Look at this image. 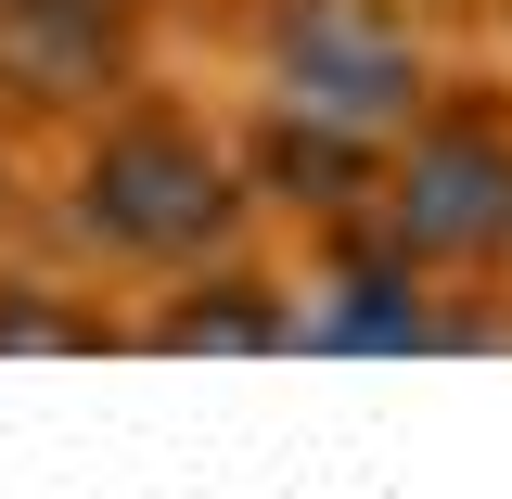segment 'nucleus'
<instances>
[{
  "label": "nucleus",
  "instance_id": "f257e3e1",
  "mask_svg": "<svg viewBox=\"0 0 512 499\" xmlns=\"http://www.w3.org/2000/svg\"><path fill=\"white\" fill-rule=\"evenodd\" d=\"M256 218L269 205H256V167L231 141V116H192L154 77L64 128L52 192H39V231L77 269H116V282H180L205 256H244Z\"/></svg>",
  "mask_w": 512,
  "mask_h": 499
},
{
  "label": "nucleus",
  "instance_id": "f03ea898",
  "mask_svg": "<svg viewBox=\"0 0 512 499\" xmlns=\"http://www.w3.org/2000/svg\"><path fill=\"white\" fill-rule=\"evenodd\" d=\"M231 52H244V103L346 141H397L448 90V52L410 0H244Z\"/></svg>",
  "mask_w": 512,
  "mask_h": 499
},
{
  "label": "nucleus",
  "instance_id": "7ed1b4c3",
  "mask_svg": "<svg viewBox=\"0 0 512 499\" xmlns=\"http://www.w3.org/2000/svg\"><path fill=\"white\" fill-rule=\"evenodd\" d=\"M372 218L397 256H423L436 282H512V90L500 77H448L423 116L397 128L372 180Z\"/></svg>",
  "mask_w": 512,
  "mask_h": 499
},
{
  "label": "nucleus",
  "instance_id": "20e7f679",
  "mask_svg": "<svg viewBox=\"0 0 512 499\" xmlns=\"http://www.w3.org/2000/svg\"><path fill=\"white\" fill-rule=\"evenodd\" d=\"M461 346H512V320L474 308V282H436L423 256H397L372 218L308 231L295 269V359H461Z\"/></svg>",
  "mask_w": 512,
  "mask_h": 499
},
{
  "label": "nucleus",
  "instance_id": "39448f33",
  "mask_svg": "<svg viewBox=\"0 0 512 499\" xmlns=\"http://www.w3.org/2000/svg\"><path fill=\"white\" fill-rule=\"evenodd\" d=\"M167 0H0V116L13 128H77L141 90Z\"/></svg>",
  "mask_w": 512,
  "mask_h": 499
},
{
  "label": "nucleus",
  "instance_id": "423d86ee",
  "mask_svg": "<svg viewBox=\"0 0 512 499\" xmlns=\"http://www.w3.org/2000/svg\"><path fill=\"white\" fill-rule=\"evenodd\" d=\"M141 359H295V269L269 256H205L180 282H154V308H128Z\"/></svg>",
  "mask_w": 512,
  "mask_h": 499
},
{
  "label": "nucleus",
  "instance_id": "0eeeda50",
  "mask_svg": "<svg viewBox=\"0 0 512 499\" xmlns=\"http://www.w3.org/2000/svg\"><path fill=\"white\" fill-rule=\"evenodd\" d=\"M231 141H244V167H256V205H269V218H308V231L359 218V205H372V180H384V154H397V141H346V128L269 116V103H244V116H231Z\"/></svg>",
  "mask_w": 512,
  "mask_h": 499
},
{
  "label": "nucleus",
  "instance_id": "6e6552de",
  "mask_svg": "<svg viewBox=\"0 0 512 499\" xmlns=\"http://www.w3.org/2000/svg\"><path fill=\"white\" fill-rule=\"evenodd\" d=\"M128 320H103L90 295H64L39 269H0V359H116Z\"/></svg>",
  "mask_w": 512,
  "mask_h": 499
},
{
  "label": "nucleus",
  "instance_id": "1a4fd4ad",
  "mask_svg": "<svg viewBox=\"0 0 512 499\" xmlns=\"http://www.w3.org/2000/svg\"><path fill=\"white\" fill-rule=\"evenodd\" d=\"M13 205H26V154H13V116H0V231H13Z\"/></svg>",
  "mask_w": 512,
  "mask_h": 499
}]
</instances>
